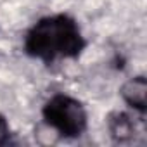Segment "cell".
Listing matches in <instances>:
<instances>
[{
  "label": "cell",
  "instance_id": "obj_1",
  "mask_svg": "<svg viewBox=\"0 0 147 147\" xmlns=\"http://www.w3.org/2000/svg\"><path fill=\"white\" fill-rule=\"evenodd\" d=\"M85 40L76 21L66 16H49L40 19L26 35L24 50L36 59L54 62L57 59L78 57Z\"/></svg>",
  "mask_w": 147,
  "mask_h": 147
},
{
  "label": "cell",
  "instance_id": "obj_2",
  "mask_svg": "<svg viewBox=\"0 0 147 147\" xmlns=\"http://www.w3.org/2000/svg\"><path fill=\"white\" fill-rule=\"evenodd\" d=\"M45 121L64 137H78L87 128V113L83 106L73 97L54 95L43 106Z\"/></svg>",
  "mask_w": 147,
  "mask_h": 147
},
{
  "label": "cell",
  "instance_id": "obj_3",
  "mask_svg": "<svg viewBox=\"0 0 147 147\" xmlns=\"http://www.w3.org/2000/svg\"><path fill=\"white\" fill-rule=\"evenodd\" d=\"M121 97L125 99L126 104H130L131 107H135L137 111H140L144 114L145 107H147V82H145V78L137 76V78L128 80L121 87Z\"/></svg>",
  "mask_w": 147,
  "mask_h": 147
},
{
  "label": "cell",
  "instance_id": "obj_4",
  "mask_svg": "<svg viewBox=\"0 0 147 147\" xmlns=\"http://www.w3.org/2000/svg\"><path fill=\"white\" fill-rule=\"evenodd\" d=\"M107 126H109V131L116 142H128L130 138H133V135L137 131V125H135L133 118L126 113L111 114Z\"/></svg>",
  "mask_w": 147,
  "mask_h": 147
},
{
  "label": "cell",
  "instance_id": "obj_5",
  "mask_svg": "<svg viewBox=\"0 0 147 147\" xmlns=\"http://www.w3.org/2000/svg\"><path fill=\"white\" fill-rule=\"evenodd\" d=\"M9 137H11V130H9L7 119L0 114V145H5L9 142Z\"/></svg>",
  "mask_w": 147,
  "mask_h": 147
}]
</instances>
